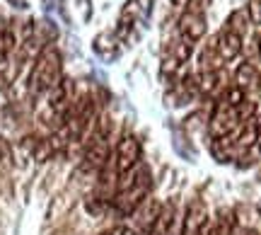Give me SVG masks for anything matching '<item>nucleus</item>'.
I'll use <instances>...</instances> for the list:
<instances>
[{
  "label": "nucleus",
  "mask_w": 261,
  "mask_h": 235,
  "mask_svg": "<svg viewBox=\"0 0 261 235\" xmlns=\"http://www.w3.org/2000/svg\"><path fill=\"white\" fill-rule=\"evenodd\" d=\"M247 27H249V17H247L244 10H234V12H230V17H227V22H225V29H230V32L240 34V37H244Z\"/></svg>",
  "instance_id": "obj_15"
},
{
  "label": "nucleus",
  "mask_w": 261,
  "mask_h": 235,
  "mask_svg": "<svg viewBox=\"0 0 261 235\" xmlns=\"http://www.w3.org/2000/svg\"><path fill=\"white\" fill-rule=\"evenodd\" d=\"M160 211H162V201L148 197L128 218L133 221V226H136L138 233H152V228H155V223L160 218Z\"/></svg>",
  "instance_id": "obj_5"
},
{
  "label": "nucleus",
  "mask_w": 261,
  "mask_h": 235,
  "mask_svg": "<svg viewBox=\"0 0 261 235\" xmlns=\"http://www.w3.org/2000/svg\"><path fill=\"white\" fill-rule=\"evenodd\" d=\"M244 235H259L256 230H244Z\"/></svg>",
  "instance_id": "obj_22"
},
{
  "label": "nucleus",
  "mask_w": 261,
  "mask_h": 235,
  "mask_svg": "<svg viewBox=\"0 0 261 235\" xmlns=\"http://www.w3.org/2000/svg\"><path fill=\"white\" fill-rule=\"evenodd\" d=\"M234 85H237L244 95L259 92L261 90V70L254 66V63L244 61V63H240L237 70H234Z\"/></svg>",
  "instance_id": "obj_7"
},
{
  "label": "nucleus",
  "mask_w": 261,
  "mask_h": 235,
  "mask_svg": "<svg viewBox=\"0 0 261 235\" xmlns=\"http://www.w3.org/2000/svg\"><path fill=\"white\" fill-rule=\"evenodd\" d=\"M172 5H187V0H172Z\"/></svg>",
  "instance_id": "obj_21"
},
{
  "label": "nucleus",
  "mask_w": 261,
  "mask_h": 235,
  "mask_svg": "<svg viewBox=\"0 0 261 235\" xmlns=\"http://www.w3.org/2000/svg\"><path fill=\"white\" fill-rule=\"evenodd\" d=\"M63 80V56L56 46H44L37 54L29 73V92L44 95L51 92Z\"/></svg>",
  "instance_id": "obj_2"
},
{
  "label": "nucleus",
  "mask_w": 261,
  "mask_h": 235,
  "mask_svg": "<svg viewBox=\"0 0 261 235\" xmlns=\"http://www.w3.org/2000/svg\"><path fill=\"white\" fill-rule=\"evenodd\" d=\"M177 32L181 39H187L191 44L201 41L208 32V19H205V12H194V10H184L181 17H179Z\"/></svg>",
  "instance_id": "obj_4"
},
{
  "label": "nucleus",
  "mask_w": 261,
  "mask_h": 235,
  "mask_svg": "<svg viewBox=\"0 0 261 235\" xmlns=\"http://www.w3.org/2000/svg\"><path fill=\"white\" fill-rule=\"evenodd\" d=\"M102 235H114V233H112V230H107V233H102Z\"/></svg>",
  "instance_id": "obj_24"
},
{
  "label": "nucleus",
  "mask_w": 261,
  "mask_h": 235,
  "mask_svg": "<svg viewBox=\"0 0 261 235\" xmlns=\"http://www.w3.org/2000/svg\"><path fill=\"white\" fill-rule=\"evenodd\" d=\"M201 235H218V230H215V226H213V221H208L203 226V230H201Z\"/></svg>",
  "instance_id": "obj_20"
},
{
  "label": "nucleus",
  "mask_w": 261,
  "mask_h": 235,
  "mask_svg": "<svg viewBox=\"0 0 261 235\" xmlns=\"http://www.w3.org/2000/svg\"><path fill=\"white\" fill-rule=\"evenodd\" d=\"M208 221H211V218H208V211H205L203 201H201V199H194V201L187 206L181 235H201V230H203V226Z\"/></svg>",
  "instance_id": "obj_8"
},
{
  "label": "nucleus",
  "mask_w": 261,
  "mask_h": 235,
  "mask_svg": "<svg viewBox=\"0 0 261 235\" xmlns=\"http://www.w3.org/2000/svg\"><path fill=\"white\" fill-rule=\"evenodd\" d=\"M150 187H152V175H150V168L143 162H138L133 170L121 175L119 184H116V194L112 199V208L116 211V216L128 218L148 199Z\"/></svg>",
  "instance_id": "obj_1"
},
{
  "label": "nucleus",
  "mask_w": 261,
  "mask_h": 235,
  "mask_svg": "<svg viewBox=\"0 0 261 235\" xmlns=\"http://www.w3.org/2000/svg\"><path fill=\"white\" fill-rule=\"evenodd\" d=\"M213 0H187V10H194V12H205V8L211 5Z\"/></svg>",
  "instance_id": "obj_19"
},
{
  "label": "nucleus",
  "mask_w": 261,
  "mask_h": 235,
  "mask_svg": "<svg viewBox=\"0 0 261 235\" xmlns=\"http://www.w3.org/2000/svg\"><path fill=\"white\" fill-rule=\"evenodd\" d=\"M12 78H15V68L10 63V58H0V90L8 87L12 83Z\"/></svg>",
  "instance_id": "obj_16"
},
{
  "label": "nucleus",
  "mask_w": 261,
  "mask_h": 235,
  "mask_svg": "<svg viewBox=\"0 0 261 235\" xmlns=\"http://www.w3.org/2000/svg\"><path fill=\"white\" fill-rule=\"evenodd\" d=\"M17 49V37L10 27H3L0 25V58H10Z\"/></svg>",
  "instance_id": "obj_14"
},
{
  "label": "nucleus",
  "mask_w": 261,
  "mask_h": 235,
  "mask_svg": "<svg viewBox=\"0 0 261 235\" xmlns=\"http://www.w3.org/2000/svg\"><path fill=\"white\" fill-rule=\"evenodd\" d=\"M256 146H259V153H261V136H259V141H256Z\"/></svg>",
  "instance_id": "obj_23"
},
{
  "label": "nucleus",
  "mask_w": 261,
  "mask_h": 235,
  "mask_svg": "<svg viewBox=\"0 0 261 235\" xmlns=\"http://www.w3.org/2000/svg\"><path fill=\"white\" fill-rule=\"evenodd\" d=\"M213 226L218 230V235H234L237 230V218H234L232 208H220L218 216L213 218Z\"/></svg>",
  "instance_id": "obj_11"
},
{
  "label": "nucleus",
  "mask_w": 261,
  "mask_h": 235,
  "mask_svg": "<svg viewBox=\"0 0 261 235\" xmlns=\"http://www.w3.org/2000/svg\"><path fill=\"white\" fill-rule=\"evenodd\" d=\"M223 58L218 56V51H215L213 41L208 44V46L201 51V56H198V73H211V70H223Z\"/></svg>",
  "instance_id": "obj_10"
},
{
  "label": "nucleus",
  "mask_w": 261,
  "mask_h": 235,
  "mask_svg": "<svg viewBox=\"0 0 261 235\" xmlns=\"http://www.w3.org/2000/svg\"><path fill=\"white\" fill-rule=\"evenodd\" d=\"M10 160H12V148L5 138H0V165H10Z\"/></svg>",
  "instance_id": "obj_18"
},
{
  "label": "nucleus",
  "mask_w": 261,
  "mask_h": 235,
  "mask_svg": "<svg viewBox=\"0 0 261 235\" xmlns=\"http://www.w3.org/2000/svg\"><path fill=\"white\" fill-rule=\"evenodd\" d=\"M194 46H196V44H191V41H187V39H181V37H179L177 41L169 46V66H167L169 73H172L174 68L184 66L189 58L194 56Z\"/></svg>",
  "instance_id": "obj_9"
},
{
  "label": "nucleus",
  "mask_w": 261,
  "mask_h": 235,
  "mask_svg": "<svg viewBox=\"0 0 261 235\" xmlns=\"http://www.w3.org/2000/svg\"><path fill=\"white\" fill-rule=\"evenodd\" d=\"M140 162V141L136 136H121V141L116 143V148H114V155H112V165L116 170V175L121 177L126 175L128 170H133L136 165Z\"/></svg>",
  "instance_id": "obj_3"
},
{
  "label": "nucleus",
  "mask_w": 261,
  "mask_h": 235,
  "mask_svg": "<svg viewBox=\"0 0 261 235\" xmlns=\"http://www.w3.org/2000/svg\"><path fill=\"white\" fill-rule=\"evenodd\" d=\"M94 51L102 58H116L119 46H116V37L114 34H99L94 39Z\"/></svg>",
  "instance_id": "obj_13"
},
{
  "label": "nucleus",
  "mask_w": 261,
  "mask_h": 235,
  "mask_svg": "<svg viewBox=\"0 0 261 235\" xmlns=\"http://www.w3.org/2000/svg\"><path fill=\"white\" fill-rule=\"evenodd\" d=\"M174 216H177V208H174V204H172V201H169V204H162L160 218H158V223H155V228H152V233H150V235H169L172 223H174Z\"/></svg>",
  "instance_id": "obj_12"
},
{
  "label": "nucleus",
  "mask_w": 261,
  "mask_h": 235,
  "mask_svg": "<svg viewBox=\"0 0 261 235\" xmlns=\"http://www.w3.org/2000/svg\"><path fill=\"white\" fill-rule=\"evenodd\" d=\"M213 46L218 51V56L223 58V63H230V61H234V58L242 54L244 37H240V34H234V32L223 27L218 32V37L213 39Z\"/></svg>",
  "instance_id": "obj_6"
},
{
  "label": "nucleus",
  "mask_w": 261,
  "mask_h": 235,
  "mask_svg": "<svg viewBox=\"0 0 261 235\" xmlns=\"http://www.w3.org/2000/svg\"><path fill=\"white\" fill-rule=\"evenodd\" d=\"M247 17H249V25H261V0H249V5H247Z\"/></svg>",
  "instance_id": "obj_17"
}]
</instances>
